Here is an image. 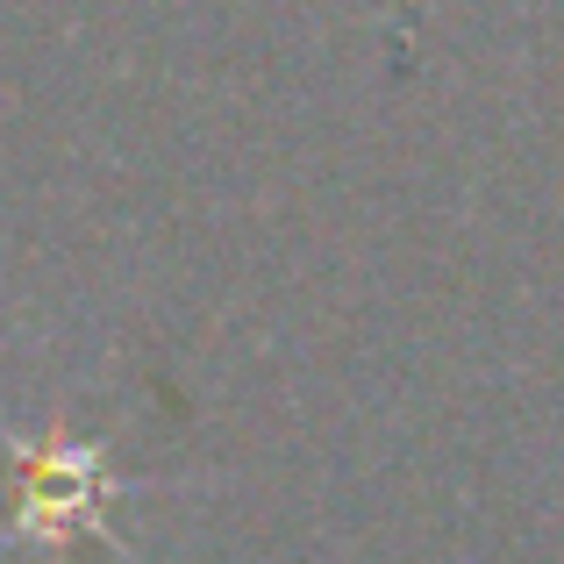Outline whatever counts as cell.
<instances>
[{"mask_svg":"<svg viewBox=\"0 0 564 564\" xmlns=\"http://www.w3.org/2000/svg\"><path fill=\"white\" fill-rule=\"evenodd\" d=\"M0 451L14 457V465L29 471V494H22V514H14L8 543H72V536H108L122 543L108 529V500H115V479H108V451L100 443H72L65 429H51L43 443L14 436V429H0Z\"/></svg>","mask_w":564,"mask_h":564,"instance_id":"obj_1","label":"cell"}]
</instances>
